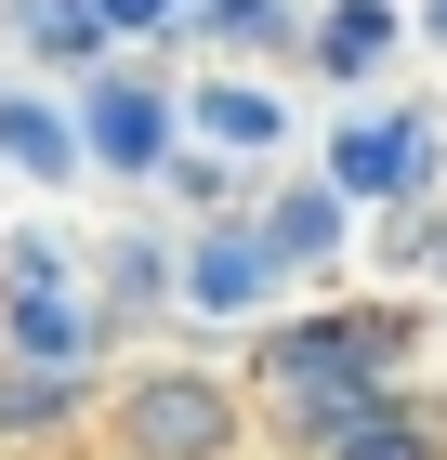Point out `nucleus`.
Listing matches in <instances>:
<instances>
[{
  "mask_svg": "<svg viewBox=\"0 0 447 460\" xmlns=\"http://www.w3.org/2000/svg\"><path fill=\"white\" fill-rule=\"evenodd\" d=\"M250 421H264V394L237 368H210V355H145L93 408L105 460H250Z\"/></svg>",
  "mask_w": 447,
  "mask_h": 460,
  "instance_id": "obj_1",
  "label": "nucleus"
},
{
  "mask_svg": "<svg viewBox=\"0 0 447 460\" xmlns=\"http://www.w3.org/2000/svg\"><path fill=\"white\" fill-rule=\"evenodd\" d=\"M250 382H264V421L290 434V447H329L355 408H381V394H395V382H381V342H369L355 316H303V329L276 316L264 355H250Z\"/></svg>",
  "mask_w": 447,
  "mask_h": 460,
  "instance_id": "obj_2",
  "label": "nucleus"
},
{
  "mask_svg": "<svg viewBox=\"0 0 447 460\" xmlns=\"http://www.w3.org/2000/svg\"><path fill=\"white\" fill-rule=\"evenodd\" d=\"M290 277H303V263L264 237V211H250V224H198V237L172 250V303H184V316H264Z\"/></svg>",
  "mask_w": 447,
  "mask_h": 460,
  "instance_id": "obj_3",
  "label": "nucleus"
},
{
  "mask_svg": "<svg viewBox=\"0 0 447 460\" xmlns=\"http://www.w3.org/2000/svg\"><path fill=\"white\" fill-rule=\"evenodd\" d=\"M79 132H93V172H172V145H184V93H145V79L93 66V93H79Z\"/></svg>",
  "mask_w": 447,
  "mask_h": 460,
  "instance_id": "obj_4",
  "label": "nucleus"
},
{
  "mask_svg": "<svg viewBox=\"0 0 447 460\" xmlns=\"http://www.w3.org/2000/svg\"><path fill=\"white\" fill-rule=\"evenodd\" d=\"M329 172H343L355 198H434L447 145H434V119H343V132H329Z\"/></svg>",
  "mask_w": 447,
  "mask_h": 460,
  "instance_id": "obj_5",
  "label": "nucleus"
},
{
  "mask_svg": "<svg viewBox=\"0 0 447 460\" xmlns=\"http://www.w3.org/2000/svg\"><path fill=\"white\" fill-rule=\"evenodd\" d=\"M0 172H27V184H79V172H93V132H79V106L27 93V79H0Z\"/></svg>",
  "mask_w": 447,
  "mask_h": 460,
  "instance_id": "obj_6",
  "label": "nucleus"
},
{
  "mask_svg": "<svg viewBox=\"0 0 447 460\" xmlns=\"http://www.w3.org/2000/svg\"><path fill=\"white\" fill-rule=\"evenodd\" d=\"M184 145L276 158V145H290V106H276V93H250V79H224V66H198V79H184Z\"/></svg>",
  "mask_w": 447,
  "mask_h": 460,
  "instance_id": "obj_7",
  "label": "nucleus"
},
{
  "mask_svg": "<svg viewBox=\"0 0 447 460\" xmlns=\"http://www.w3.org/2000/svg\"><path fill=\"white\" fill-rule=\"evenodd\" d=\"M355 211H369V198H355L343 172H316V184H276L264 198V237L290 250V263H329V250L355 237Z\"/></svg>",
  "mask_w": 447,
  "mask_h": 460,
  "instance_id": "obj_8",
  "label": "nucleus"
},
{
  "mask_svg": "<svg viewBox=\"0 0 447 460\" xmlns=\"http://www.w3.org/2000/svg\"><path fill=\"white\" fill-rule=\"evenodd\" d=\"M303 460H447V421L434 408H408V394H381V408H355L329 447H303Z\"/></svg>",
  "mask_w": 447,
  "mask_h": 460,
  "instance_id": "obj_9",
  "label": "nucleus"
},
{
  "mask_svg": "<svg viewBox=\"0 0 447 460\" xmlns=\"http://www.w3.org/2000/svg\"><path fill=\"white\" fill-rule=\"evenodd\" d=\"M381 40H395V13H381V0H343V13H329V40H316V53H329V66H369Z\"/></svg>",
  "mask_w": 447,
  "mask_h": 460,
  "instance_id": "obj_10",
  "label": "nucleus"
},
{
  "mask_svg": "<svg viewBox=\"0 0 447 460\" xmlns=\"http://www.w3.org/2000/svg\"><path fill=\"white\" fill-rule=\"evenodd\" d=\"M172 0H93V40H132V27H158Z\"/></svg>",
  "mask_w": 447,
  "mask_h": 460,
  "instance_id": "obj_11",
  "label": "nucleus"
}]
</instances>
